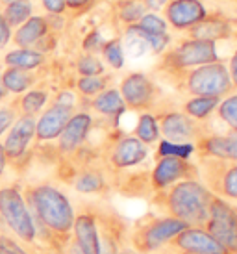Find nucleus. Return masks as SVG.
Segmentation results:
<instances>
[{"instance_id":"obj_57","label":"nucleus","mask_w":237,"mask_h":254,"mask_svg":"<svg viewBox=\"0 0 237 254\" xmlns=\"http://www.w3.org/2000/svg\"><path fill=\"white\" fill-rule=\"evenodd\" d=\"M169 249H171V247H169ZM171 253H173V249H171ZM173 254H175V253H173Z\"/></svg>"},{"instance_id":"obj_15","label":"nucleus","mask_w":237,"mask_h":254,"mask_svg":"<svg viewBox=\"0 0 237 254\" xmlns=\"http://www.w3.org/2000/svg\"><path fill=\"white\" fill-rule=\"evenodd\" d=\"M158 125H160V134L163 139L173 143H193L200 135H204L202 128L198 125V121L191 119L183 112H163L156 115Z\"/></svg>"},{"instance_id":"obj_17","label":"nucleus","mask_w":237,"mask_h":254,"mask_svg":"<svg viewBox=\"0 0 237 254\" xmlns=\"http://www.w3.org/2000/svg\"><path fill=\"white\" fill-rule=\"evenodd\" d=\"M76 110L56 102H49L47 108L35 117V143H54L63 132Z\"/></svg>"},{"instance_id":"obj_53","label":"nucleus","mask_w":237,"mask_h":254,"mask_svg":"<svg viewBox=\"0 0 237 254\" xmlns=\"http://www.w3.org/2000/svg\"><path fill=\"white\" fill-rule=\"evenodd\" d=\"M117 254H133V253H130V251H126V249H124V251H118Z\"/></svg>"},{"instance_id":"obj_23","label":"nucleus","mask_w":237,"mask_h":254,"mask_svg":"<svg viewBox=\"0 0 237 254\" xmlns=\"http://www.w3.org/2000/svg\"><path fill=\"white\" fill-rule=\"evenodd\" d=\"M49 24L45 15H32L28 21L22 22L19 28L13 30L11 36V45L19 49H34L37 41L49 34Z\"/></svg>"},{"instance_id":"obj_25","label":"nucleus","mask_w":237,"mask_h":254,"mask_svg":"<svg viewBox=\"0 0 237 254\" xmlns=\"http://www.w3.org/2000/svg\"><path fill=\"white\" fill-rule=\"evenodd\" d=\"M89 106L98 115H102V117H113V119H117L118 115H122L126 112L124 100L120 97L118 89H115V87H108L102 93H98L97 97H93Z\"/></svg>"},{"instance_id":"obj_18","label":"nucleus","mask_w":237,"mask_h":254,"mask_svg":"<svg viewBox=\"0 0 237 254\" xmlns=\"http://www.w3.org/2000/svg\"><path fill=\"white\" fill-rule=\"evenodd\" d=\"M167 247L175 249L178 253L193 254H230L226 253L219 241L202 226H187L178 236H175Z\"/></svg>"},{"instance_id":"obj_40","label":"nucleus","mask_w":237,"mask_h":254,"mask_svg":"<svg viewBox=\"0 0 237 254\" xmlns=\"http://www.w3.org/2000/svg\"><path fill=\"white\" fill-rule=\"evenodd\" d=\"M106 39L102 37V34L98 32V30H93V32H89L87 36H85L84 43H82V49H84V52H87V54H98L100 50H102V47H104Z\"/></svg>"},{"instance_id":"obj_10","label":"nucleus","mask_w":237,"mask_h":254,"mask_svg":"<svg viewBox=\"0 0 237 254\" xmlns=\"http://www.w3.org/2000/svg\"><path fill=\"white\" fill-rule=\"evenodd\" d=\"M93 125H95V119L87 110H76L72 113V117L65 125L63 132L59 134V137L56 139V145H54L58 158L59 160H69L80 148H84L87 139H89Z\"/></svg>"},{"instance_id":"obj_2","label":"nucleus","mask_w":237,"mask_h":254,"mask_svg":"<svg viewBox=\"0 0 237 254\" xmlns=\"http://www.w3.org/2000/svg\"><path fill=\"white\" fill-rule=\"evenodd\" d=\"M150 200L160 208V212H163V215L180 219L187 226L204 228L213 195L200 178H185L165 190L156 191Z\"/></svg>"},{"instance_id":"obj_28","label":"nucleus","mask_w":237,"mask_h":254,"mask_svg":"<svg viewBox=\"0 0 237 254\" xmlns=\"http://www.w3.org/2000/svg\"><path fill=\"white\" fill-rule=\"evenodd\" d=\"M122 47H124V54L132 58H143L147 54H152L147 39L143 36V30L137 24H132L126 28L124 37H122Z\"/></svg>"},{"instance_id":"obj_11","label":"nucleus","mask_w":237,"mask_h":254,"mask_svg":"<svg viewBox=\"0 0 237 254\" xmlns=\"http://www.w3.org/2000/svg\"><path fill=\"white\" fill-rule=\"evenodd\" d=\"M118 93L124 100L126 108L135 112H150L158 100V85L143 72H130L120 80Z\"/></svg>"},{"instance_id":"obj_31","label":"nucleus","mask_w":237,"mask_h":254,"mask_svg":"<svg viewBox=\"0 0 237 254\" xmlns=\"http://www.w3.org/2000/svg\"><path fill=\"white\" fill-rule=\"evenodd\" d=\"M112 78L108 74H100V76H78L74 82V89L80 97L84 99H93L98 93H102L104 89L110 87Z\"/></svg>"},{"instance_id":"obj_7","label":"nucleus","mask_w":237,"mask_h":254,"mask_svg":"<svg viewBox=\"0 0 237 254\" xmlns=\"http://www.w3.org/2000/svg\"><path fill=\"white\" fill-rule=\"evenodd\" d=\"M183 85L191 97H215V99H223L234 89L228 69L223 62H213L189 69Z\"/></svg>"},{"instance_id":"obj_34","label":"nucleus","mask_w":237,"mask_h":254,"mask_svg":"<svg viewBox=\"0 0 237 254\" xmlns=\"http://www.w3.org/2000/svg\"><path fill=\"white\" fill-rule=\"evenodd\" d=\"M74 67H76L78 76H100V74H106L104 62L97 54H87V52L80 54Z\"/></svg>"},{"instance_id":"obj_51","label":"nucleus","mask_w":237,"mask_h":254,"mask_svg":"<svg viewBox=\"0 0 237 254\" xmlns=\"http://www.w3.org/2000/svg\"><path fill=\"white\" fill-rule=\"evenodd\" d=\"M0 232H6V234H9V232H7V226H6V223H4V219H2V215H0Z\"/></svg>"},{"instance_id":"obj_5","label":"nucleus","mask_w":237,"mask_h":254,"mask_svg":"<svg viewBox=\"0 0 237 254\" xmlns=\"http://www.w3.org/2000/svg\"><path fill=\"white\" fill-rule=\"evenodd\" d=\"M198 173L202 184L213 197L221 198L237 210V162L202 156Z\"/></svg>"},{"instance_id":"obj_42","label":"nucleus","mask_w":237,"mask_h":254,"mask_svg":"<svg viewBox=\"0 0 237 254\" xmlns=\"http://www.w3.org/2000/svg\"><path fill=\"white\" fill-rule=\"evenodd\" d=\"M39 6L45 11L43 15H65L67 4L65 0H39Z\"/></svg>"},{"instance_id":"obj_55","label":"nucleus","mask_w":237,"mask_h":254,"mask_svg":"<svg viewBox=\"0 0 237 254\" xmlns=\"http://www.w3.org/2000/svg\"><path fill=\"white\" fill-rule=\"evenodd\" d=\"M2 234H6V232H0V241H2Z\"/></svg>"},{"instance_id":"obj_3","label":"nucleus","mask_w":237,"mask_h":254,"mask_svg":"<svg viewBox=\"0 0 237 254\" xmlns=\"http://www.w3.org/2000/svg\"><path fill=\"white\" fill-rule=\"evenodd\" d=\"M0 215L7 226V232L39 254L43 251L39 226L30 212L21 184L0 186Z\"/></svg>"},{"instance_id":"obj_24","label":"nucleus","mask_w":237,"mask_h":254,"mask_svg":"<svg viewBox=\"0 0 237 254\" xmlns=\"http://www.w3.org/2000/svg\"><path fill=\"white\" fill-rule=\"evenodd\" d=\"M43 80H45V69L43 71H22V69H13V67L2 69V84L9 97L22 95Z\"/></svg>"},{"instance_id":"obj_36","label":"nucleus","mask_w":237,"mask_h":254,"mask_svg":"<svg viewBox=\"0 0 237 254\" xmlns=\"http://www.w3.org/2000/svg\"><path fill=\"white\" fill-rule=\"evenodd\" d=\"M217 113L223 123H226L230 130L237 128V93L228 95L226 99H221L219 106H217Z\"/></svg>"},{"instance_id":"obj_50","label":"nucleus","mask_w":237,"mask_h":254,"mask_svg":"<svg viewBox=\"0 0 237 254\" xmlns=\"http://www.w3.org/2000/svg\"><path fill=\"white\" fill-rule=\"evenodd\" d=\"M2 69H4V65L0 62V104H4V102H7V100L11 99V97L7 95L6 89H4V84H2Z\"/></svg>"},{"instance_id":"obj_46","label":"nucleus","mask_w":237,"mask_h":254,"mask_svg":"<svg viewBox=\"0 0 237 254\" xmlns=\"http://www.w3.org/2000/svg\"><path fill=\"white\" fill-rule=\"evenodd\" d=\"M143 4L147 7V11L158 13L161 9H165V6L169 4V0H143Z\"/></svg>"},{"instance_id":"obj_41","label":"nucleus","mask_w":237,"mask_h":254,"mask_svg":"<svg viewBox=\"0 0 237 254\" xmlns=\"http://www.w3.org/2000/svg\"><path fill=\"white\" fill-rule=\"evenodd\" d=\"M50 102H56V104H61V106L72 108V110H78V93H74L72 89H67L63 87L56 95H52Z\"/></svg>"},{"instance_id":"obj_19","label":"nucleus","mask_w":237,"mask_h":254,"mask_svg":"<svg viewBox=\"0 0 237 254\" xmlns=\"http://www.w3.org/2000/svg\"><path fill=\"white\" fill-rule=\"evenodd\" d=\"M208 17V9L200 0H169L165 21L175 30H191Z\"/></svg>"},{"instance_id":"obj_43","label":"nucleus","mask_w":237,"mask_h":254,"mask_svg":"<svg viewBox=\"0 0 237 254\" xmlns=\"http://www.w3.org/2000/svg\"><path fill=\"white\" fill-rule=\"evenodd\" d=\"M224 145H226V160L237 162V128L224 134Z\"/></svg>"},{"instance_id":"obj_30","label":"nucleus","mask_w":237,"mask_h":254,"mask_svg":"<svg viewBox=\"0 0 237 254\" xmlns=\"http://www.w3.org/2000/svg\"><path fill=\"white\" fill-rule=\"evenodd\" d=\"M135 137L139 139L141 143L145 145H154L156 141H160V125H158V119L152 112H143L139 115V121H137V127H135Z\"/></svg>"},{"instance_id":"obj_32","label":"nucleus","mask_w":237,"mask_h":254,"mask_svg":"<svg viewBox=\"0 0 237 254\" xmlns=\"http://www.w3.org/2000/svg\"><path fill=\"white\" fill-rule=\"evenodd\" d=\"M147 13V7L143 4V0H122L117 2V19L122 24H137L139 19Z\"/></svg>"},{"instance_id":"obj_4","label":"nucleus","mask_w":237,"mask_h":254,"mask_svg":"<svg viewBox=\"0 0 237 254\" xmlns=\"http://www.w3.org/2000/svg\"><path fill=\"white\" fill-rule=\"evenodd\" d=\"M183 228H187V225L171 215H145L132 225L130 245L137 254L160 253Z\"/></svg>"},{"instance_id":"obj_39","label":"nucleus","mask_w":237,"mask_h":254,"mask_svg":"<svg viewBox=\"0 0 237 254\" xmlns=\"http://www.w3.org/2000/svg\"><path fill=\"white\" fill-rule=\"evenodd\" d=\"M19 115L15 112V108L9 104V100L4 102V104H0V141H2V137L6 135V132L9 130V127L13 125V121Z\"/></svg>"},{"instance_id":"obj_1","label":"nucleus","mask_w":237,"mask_h":254,"mask_svg":"<svg viewBox=\"0 0 237 254\" xmlns=\"http://www.w3.org/2000/svg\"><path fill=\"white\" fill-rule=\"evenodd\" d=\"M30 212L39 226L43 249L63 253L72 240L74 204L69 195L50 180L21 184Z\"/></svg>"},{"instance_id":"obj_22","label":"nucleus","mask_w":237,"mask_h":254,"mask_svg":"<svg viewBox=\"0 0 237 254\" xmlns=\"http://www.w3.org/2000/svg\"><path fill=\"white\" fill-rule=\"evenodd\" d=\"M0 62L4 67H13V69H22V71H43L49 65V56L35 49L13 47V49L4 50Z\"/></svg>"},{"instance_id":"obj_9","label":"nucleus","mask_w":237,"mask_h":254,"mask_svg":"<svg viewBox=\"0 0 237 254\" xmlns=\"http://www.w3.org/2000/svg\"><path fill=\"white\" fill-rule=\"evenodd\" d=\"M204 228L230 254H237V210L213 197Z\"/></svg>"},{"instance_id":"obj_14","label":"nucleus","mask_w":237,"mask_h":254,"mask_svg":"<svg viewBox=\"0 0 237 254\" xmlns=\"http://www.w3.org/2000/svg\"><path fill=\"white\" fill-rule=\"evenodd\" d=\"M185 178H200L198 165L183 158H175V156H163L158 158L150 173V186L152 191H161L173 186V184L185 180Z\"/></svg>"},{"instance_id":"obj_45","label":"nucleus","mask_w":237,"mask_h":254,"mask_svg":"<svg viewBox=\"0 0 237 254\" xmlns=\"http://www.w3.org/2000/svg\"><path fill=\"white\" fill-rule=\"evenodd\" d=\"M65 4H67V11H72L74 15H78L87 11L95 4V0H65Z\"/></svg>"},{"instance_id":"obj_58","label":"nucleus","mask_w":237,"mask_h":254,"mask_svg":"<svg viewBox=\"0 0 237 254\" xmlns=\"http://www.w3.org/2000/svg\"><path fill=\"white\" fill-rule=\"evenodd\" d=\"M236 2H237V0H236Z\"/></svg>"},{"instance_id":"obj_16","label":"nucleus","mask_w":237,"mask_h":254,"mask_svg":"<svg viewBox=\"0 0 237 254\" xmlns=\"http://www.w3.org/2000/svg\"><path fill=\"white\" fill-rule=\"evenodd\" d=\"M74 225H72V240L78 243L85 254H100L98 228L93 202H82L74 206Z\"/></svg>"},{"instance_id":"obj_56","label":"nucleus","mask_w":237,"mask_h":254,"mask_svg":"<svg viewBox=\"0 0 237 254\" xmlns=\"http://www.w3.org/2000/svg\"><path fill=\"white\" fill-rule=\"evenodd\" d=\"M113 2H122V0H113Z\"/></svg>"},{"instance_id":"obj_12","label":"nucleus","mask_w":237,"mask_h":254,"mask_svg":"<svg viewBox=\"0 0 237 254\" xmlns=\"http://www.w3.org/2000/svg\"><path fill=\"white\" fill-rule=\"evenodd\" d=\"M148 147L141 143L135 135H122L117 137L110 145L106 152V165L112 173H124L128 169H133L147 160Z\"/></svg>"},{"instance_id":"obj_49","label":"nucleus","mask_w":237,"mask_h":254,"mask_svg":"<svg viewBox=\"0 0 237 254\" xmlns=\"http://www.w3.org/2000/svg\"><path fill=\"white\" fill-rule=\"evenodd\" d=\"M63 254H85L82 249L78 247V243L74 240H70L69 243H67V247H65V251H63Z\"/></svg>"},{"instance_id":"obj_6","label":"nucleus","mask_w":237,"mask_h":254,"mask_svg":"<svg viewBox=\"0 0 237 254\" xmlns=\"http://www.w3.org/2000/svg\"><path fill=\"white\" fill-rule=\"evenodd\" d=\"M97 217L100 254H117L130 245V221L104 202H93Z\"/></svg>"},{"instance_id":"obj_52","label":"nucleus","mask_w":237,"mask_h":254,"mask_svg":"<svg viewBox=\"0 0 237 254\" xmlns=\"http://www.w3.org/2000/svg\"><path fill=\"white\" fill-rule=\"evenodd\" d=\"M11 2H17V0H0V9H2V7H6L7 4H11Z\"/></svg>"},{"instance_id":"obj_21","label":"nucleus","mask_w":237,"mask_h":254,"mask_svg":"<svg viewBox=\"0 0 237 254\" xmlns=\"http://www.w3.org/2000/svg\"><path fill=\"white\" fill-rule=\"evenodd\" d=\"M52 99L50 87L45 84V80L39 82L37 85H34L32 89L24 91L22 95L11 97L9 104L15 108L17 115H30V117H37L39 113L47 108V104Z\"/></svg>"},{"instance_id":"obj_20","label":"nucleus","mask_w":237,"mask_h":254,"mask_svg":"<svg viewBox=\"0 0 237 254\" xmlns=\"http://www.w3.org/2000/svg\"><path fill=\"white\" fill-rule=\"evenodd\" d=\"M69 182L80 195H106L112 188V180L108 178L104 167L93 165L91 162L78 165Z\"/></svg>"},{"instance_id":"obj_26","label":"nucleus","mask_w":237,"mask_h":254,"mask_svg":"<svg viewBox=\"0 0 237 254\" xmlns=\"http://www.w3.org/2000/svg\"><path fill=\"white\" fill-rule=\"evenodd\" d=\"M232 28L230 24L219 19V17H206L204 21L195 24L189 30V37L193 39H204V41H219V39H226L230 37Z\"/></svg>"},{"instance_id":"obj_48","label":"nucleus","mask_w":237,"mask_h":254,"mask_svg":"<svg viewBox=\"0 0 237 254\" xmlns=\"http://www.w3.org/2000/svg\"><path fill=\"white\" fill-rule=\"evenodd\" d=\"M7 169H9V160H7L4 147H2V141H0V180L4 178V175H6Z\"/></svg>"},{"instance_id":"obj_44","label":"nucleus","mask_w":237,"mask_h":254,"mask_svg":"<svg viewBox=\"0 0 237 254\" xmlns=\"http://www.w3.org/2000/svg\"><path fill=\"white\" fill-rule=\"evenodd\" d=\"M11 36H13V30L9 28V24L6 22L2 9H0V50L7 49V45L11 43Z\"/></svg>"},{"instance_id":"obj_38","label":"nucleus","mask_w":237,"mask_h":254,"mask_svg":"<svg viewBox=\"0 0 237 254\" xmlns=\"http://www.w3.org/2000/svg\"><path fill=\"white\" fill-rule=\"evenodd\" d=\"M0 254H37L24 243L13 238L11 234H2V241H0Z\"/></svg>"},{"instance_id":"obj_33","label":"nucleus","mask_w":237,"mask_h":254,"mask_svg":"<svg viewBox=\"0 0 237 254\" xmlns=\"http://www.w3.org/2000/svg\"><path fill=\"white\" fill-rule=\"evenodd\" d=\"M100 54H102L104 62L112 67L113 71H120L124 67L126 54L124 47H122V39H110V41H106L102 50H100Z\"/></svg>"},{"instance_id":"obj_54","label":"nucleus","mask_w":237,"mask_h":254,"mask_svg":"<svg viewBox=\"0 0 237 254\" xmlns=\"http://www.w3.org/2000/svg\"><path fill=\"white\" fill-rule=\"evenodd\" d=\"M173 253L175 254H193V253H178V251H175V249H173Z\"/></svg>"},{"instance_id":"obj_35","label":"nucleus","mask_w":237,"mask_h":254,"mask_svg":"<svg viewBox=\"0 0 237 254\" xmlns=\"http://www.w3.org/2000/svg\"><path fill=\"white\" fill-rule=\"evenodd\" d=\"M196 152L195 143H173L163 139L158 147V158H163V156H175V158H183V160H189L191 156Z\"/></svg>"},{"instance_id":"obj_37","label":"nucleus","mask_w":237,"mask_h":254,"mask_svg":"<svg viewBox=\"0 0 237 254\" xmlns=\"http://www.w3.org/2000/svg\"><path fill=\"white\" fill-rule=\"evenodd\" d=\"M137 26L141 30H145L147 34H156V36H160V34H167V21L160 17L158 13H152V11H147V13L143 15L137 22Z\"/></svg>"},{"instance_id":"obj_27","label":"nucleus","mask_w":237,"mask_h":254,"mask_svg":"<svg viewBox=\"0 0 237 254\" xmlns=\"http://www.w3.org/2000/svg\"><path fill=\"white\" fill-rule=\"evenodd\" d=\"M2 15H4L6 22L9 24V28H19L22 22H26L32 15H35V0H17V2H11L6 7H2Z\"/></svg>"},{"instance_id":"obj_8","label":"nucleus","mask_w":237,"mask_h":254,"mask_svg":"<svg viewBox=\"0 0 237 254\" xmlns=\"http://www.w3.org/2000/svg\"><path fill=\"white\" fill-rule=\"evenodd\" d=\"M213 62H219L215 41H204V39H193V37L181 41L178 47L167 52L163 60L165 67H169L173 72L195 69Z\"/></svg>"},{"instance_id":"obj_29","label":"nucleus","mask_w":237,"mask_h":254,"mask_svg":"<svg viewBox=\"0 0 237 254\" xmlns=\"http://www.w3.org/2000/svg\"><path fill=\"white\" fill-rule=\"evenodd\" d=\"M219 102H221V99H215V97H191L183 104V113L200 123L215 112Z\"/></svg>"},{"instance_id":"obj_13","label":"nucleus","mask_w":237,"mask_h":254,"mask_svg":"<svg viewBox=\"0 0 237 254\" xmlns=\"http://www.w3.org/2000/svg\"><path fill=\"white\" fill-rule=\"evenodd\" d=\"M35 143V117L30 115H19L9 127L6 135L2 137V147L6 150L9 160V167L19 163L32 150Z\"/></svg>"},{"instance_id":"obj_47","label":"nucleus","mask_w":237,"mask_h":254,"mask_svg":"<svg viewBox=\"0 0 237 254\" xmlns=\"http://www.w3.org/2000/svg\"><path fill=\"white\" fill-rule=\"evenodd\" d=\"M226 69H228V74H230L232 85L237 87V50L234 52V56H232V60H230V65H228Z\"/></svg>"}]
</instances>
